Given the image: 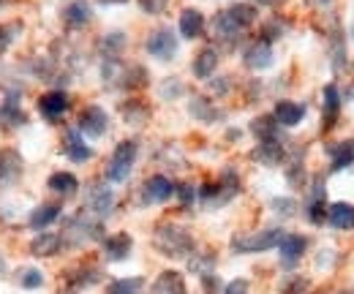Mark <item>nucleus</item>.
<instances>
[{
    "mask_svg": "<svg viewBox=\"0 0 354 294\" xmlns=\"http://www.w3.org/2000/svg\"><path fill=\"white\" fill-rule=\"evenodd\" d=\"M259 19V8L254 3H232L229 8H221L213 19H210V36L218 49H237L243 39L248 36V30L257 25Z\"/></svg>",
    "mask_w": 354,
    "mask_h": 294,
    "instance_id": "nucleus-1",
    "label": "nucleus"
},
{
    "mask_svg": "<svg viewBox=\"0 0 354 294\" xmlns=\"http://www.w3.org/2000/svg\"><path fill=\"white\" fill-rule=\"evenodd\" d=\"M101 82L109 90L118 93H139L150 82V71L142 63H129V60H104L101 63Z\"/></svg>",
    "mask_w": 354,
    "mask_h": 294,
    "instance_id": "nucleus-2",
    "label": "nucleus"
},
{
    "mask_svg": "<svg viewBox=\"0 0 354 294\" xmlns=\"http://www.w3.org/2000/svg\"><path fill=\"white\" fill-rule=\"evenodd\" d=\"M153 248L161 253V256H167V259H175V261L185 259L188 261L194 256V251H196V240H194V235L185 226L167 221V223H158L156 226V232H153Z\"/></svg>",
    "mask_w": 354,
    "mask_h": 294,
    "instance_id": "nucleus-3",
    "label": "nucleus"
},
{
    "mask_svg": "<svg viewBox=\"0 0 354 294\" xmlns=\"http://www.w3.org/2000/svg\"><path fill=\"white\" fill-rule=\"evenodd\" d=\"M240 191H243L240 174L232 167H226L218 172L216 180H205V183L199 185V199H196V202H199L205 210H221V208H226L234 196H240Z\"/></svg>",
    "mask_w": 354,
    "mask_h": 294,
    "instance_id": "nucleus-4",
    "label": "nucleus"
},
{
    "mask_svg": "<svg viewBox=\"0 0 354 294\" xmlns=\"http://www.w3.org/2000/svg\"><path fill=\"white\" fill-rule=\"evenodd\" d=\"M63 235V243L66 248H82L90 243H101L106 235H104V221L90 215L88 210H80L77 215H71L66 221V229H60Z\"/></svg>",
    "mask_w": 354,
    "mask_h": 294,
    "instance_id": "nucleus-5",
    "label": "nucleus"
},
{
    "mask_svg": "<svg viewBox=\"0 0 354 294\" xmlns=\"http://www.w3.org/2000/svg\"><path fill=\"white\" fill-rule=\"evenodd\" d=\"M139 139H120L109 158H106V167H104V180L109 185H123L129 177L133 174V167L139 161Z\"/></svg>",
    "mask_w": 354,
    "mask_h": 294,
    "instance_id": "nucleus-6",
    "label": "nucleus"
},
{
    "mask_svg": "<svg viewBox=\"0 0 354 294\" xmlns=\"http://www.w3.org/2000/svg\"><path fill=\"white\" fill-rule=\"evenodd\" d=\"M281 237H283L281 226H265V229H257V232H237V235H232L229 248H232V253H240V256L267 253L278 248Z\"/></svg>",
    "mask_w": 354,
    "mask_h": 294,
    "instance_id": "nucleus-7",
    "label": "nucleus"
},
{
    "mask_svg": "<svg viewBox=\"0 0 354 294\" xmlns=\"http://www.w3.org/2000/svg\"><path fill=\"white\" fill-rule=\"evenodd\" d=\"M145 52L158 60V63H172L180 52V36L177 30H172L169 25H161V28H153L145 39Z\"/></svg>",
    "mask_w": 354,
    "mask_h": 294,
    "instance_id": "nucleus-8",
    "label": "nucleus"
},
{
    "mask_svg": "<svg viewBox=\"0 0 354 294\" xmlns=\"http://www.w3.org/2000/svg\"><path fill=\"white\" fill-rule=\"evenodd\" d=\"M175 188H177V183L169 174L156 172V174H150V177L142 183V188H139V202H142L145 208L167 205L169 199H175Z\"/></svg>",
    "mask_w": 354,
    "mask_h": 294,
    "instance_id": "nucleus-9",
    "label": "nucleus"
},
{
    "mask_svg": "<svg viewBox=\"0 0 354 294\" xmlns=\"http://www.w3.org/2000/svg\"><path fill=\"white\" fill-rule=\"evenodd\" d=\"M118 208V196H115V188L106 183V180H98V183H90L85 188V208L90 215L106 221Z\"/></svg>",
    "mask_w": 354,
    "mask_h": 294,
    "instance_id": "nucleus-10",
    "label": "nucleus"
},
{
    "mask_svg": "<svg viewBox=\"0 0 354 294\" xmlns=\"http://www.w3.org/2000/svg\"><path fill=\"white\" fill-rule=\"evenodd\" d=\"M36 109H39V115L44 118L46 123H60L71 109V95L63 87H52V90L39 95Z\"/></svg>",
    "mask_w": 354,
    "mask_h": 294,
    "instance_id": "nucleus-11",
    "label": "nucleus"
},
{
    "mask_svg": "<svg viewBox=\"0 0 354 294\" xmlns=\"http://www.w3.org/2000/svg\"><path fill=\"white\" fill-rule=\"evenodd\" d=\"M77 128L85 139H101L109 131V112L101 104H88L77 115Z\"/></svg>",
    "mask_w": 354,
    "mask_h": 294,
    "instance_id": "nucleus-12",
    "label": "nucleus"
},
{
    "mask_svg": "<svg viewBox=\"0 0 354 294\" xmlns=\"http://www.w3.org/2000/svg\"><path fill=\"white\" fill-rule=\"evenodd\" d=\"M308 248H310V240L306 235H300V232H283V237L278 240V259L292 273L300 264V259L308 253Z\"/></svg>",
    "mask_w": 354,
    "mask_h": 294,
    "instance_id": "nucleus-13",
    "label": "nucleus"
},
{
    "mask_svg": "<svg viewBox=\"0 0 354 294\" xmlns=\"http://www.w3.org/2000/svg\"><path fill=\"white\" fill-rule=\"evenodd\" d=\"M60 150H63V156H66L71 164H77V167H82V164L93 161V156H95V150L90 147V142L80 134V128L77 126H71L63 131V145H60Z\"/></svg>",
    "mask_w": 354,
    "mask_h": 294,
    "instance_id": "nucleus-14",
    "label": "nucleus"
},
{
    "mask_svg": "<svg viewBox=\"0 0 354 294\" xmlns=\"http://www.w3.org/2000/svg\"><path fill=\"white\" fill-rule=\"evenodd\" d=\"M25 126H28V112L22 107V95H19V90H8L0 101V128L17 131Z\"/></svg>",
    "mask_w": 354,
    "mask_h": 294,
    "instance_id": "nucleus-15",
    "label": "nucleus"
},
{
    "mask_svg": "<svg viewBox=\"0 0 354 294\" xmlns=\"http://www.w3.org/2000/svg\"><path fill=\"white\" fill-rule=\"evenodd\" d=\"M251 158L262 167H283L289 161V145H286V136L281 139H265V142H257V147L251 150Z\"/></svg>",
    "mask_w": 354,
    "mask_h": 294,
    "instance_id": "nucleus-16",
    "label": "nucleus"
},
{
    "mask_svg": "<svg viewBox=\"0 0 354 294\" xmlns=\"http://www.w3.org/2000/svg\"><path fill=\"white\" fill-rule=\"evenodd\" d=\"M207 33V17L196 6H185L177 17V36L183 42H196Z\"/></svg>",
    "mask_w": 354,
    "mask_h": 294,
    "instance_id": "nucleus-17",
    "label": "nucleus"
},
{
    "mask_svg": "<svg viewBox=\"0 0 354 294\" xmlns=\"http://www.w3.org/2000/svg\"><path fill=\"white\" fill-rule=\"evenodd\" d=\"M221 66V49L216 44H205L196 55H194V63H191V74L199 80V82H210L216 77Z\"/></svg>",
    "mask_w": 354,
    "mask_h": 294,
    "instance_id": "nucleus-18",
    "label": "nucleus"
},
{
    "mask_svg": "<svg viewBox=\"0 0 354 294\" xmlns=\"http://www.w3.org/2000/svg\"><path fill=\"white\" fill-rule=\"evenodd\" d=\"M188 115L202 126H216L226 118L223 107H218L216 98H210V95H191L188 98Z\"/></svg>",
    "mask_w": 354,
    "mask_h": 294,
    "instance_id": "nucleus-19",
    "label": "nucleus"
},
{
    "mask_svg": "<svg viewBox=\"0 0 354 294\" xmlns=\"http://www.w3.org/2000/svg\"><path fill=\"white\" fill-rule=\"evenodd\" d=\"M25 174V158L17 147H0V188H14Z\"/></svg>",
    "mask_w": 354,
    "mask_h": 294,
    "instance_id": "nucleus-20",
    "label": "nucleus"
},
{
    "mask_svg": "<svg viewBox=\"0 0 354 294\" xmlns=\"http://www.w3.org/2000/svg\"><path fill=\"white\" fill-rule=\"evenodd\" d=\"M60 218H63V205L60 202H39L33 210L28 212V229L33 235H39V232L52 229Z\"/></svg>",
    "mask_w": 354,
    "mask_h": 294,
    "instance_id": "nucleus-21",
    "label": "nucleus"
},
{
    "mask_svg": "<svg viewBox=\"0 0 354 294\" xmlns=\"http://www.w3.org/2000/svg\"><path fill=\"white\" fill-rule=\"evenodd\" d=\"M306 115H308V107L300 104V101H292V98H281V101H275V107H272V120L281 128L303 126Z\"/></svg>",
    "mask_w": 354,
    "mask_h": 294,
    "instance_id": "nucleus-22",
    "label": "nucleus"
},
{
    "mask_svg": "<svg viewBox=\"0 0 354 294\" xmlns=\"http://www.w3.org/2000/svg\"><path fill=\"white\" fill-rule=\"evenodd\" d=\"M341 109H344V98H341V87L335 82L324 84L322 90V128L324 131H333L338 126V118H341Z\"/></svg>",
    "mask_w": 354,
    "mask_h": 294,
    "instance_id": "nucleus-23",
    "label": "nucleus"
},
{
    "mask_svg": "<svg viewBox=\"0 0 354 294\" xmlns=\"http://www.w3.org/2000/svg\"><path fill=\"white\" fill-rule=\"evenodd\" d=\"M272 63H275L272 44L262 42V39H254L251 44H245V49H243V66L248 71H267Z\"/></svg>",
    "mask_w": 354,
    "mask_h": 294,
    "instance_id": "nucleus-24",
    "label": "nucleus"
},
{
    "mask_svg": "<svg viewBox=\"0 0 354 294\" xmlns=\"http://www.w3.org/2000/svg\"><path fill=\"white\" fill-rule=\"evenodd\" d=\"M118 112H120L123 123H126V126H133V128L150 123V118H153L150 104H147L145 98H139V95H129V98H123V101L118 104Z\"/></svg>",
    "mask_w": 354,
    "mask_h": 294,
    "instance_id": "nucleus-25",
    "label": "nucleus"
},
{
    "mask_svg": "<svg viewBox=\"0 0 354 294\" xmlns=\"http://www.w3.org/2000/svg\"><path fill=\"white\" fill-rule=\"evenodd\" d=\"M327 210H330V205H327V188H324V180H313L310 183V199L308 205H306V218H308V223L313 226H322V223H327Z\"/></svg>",
    "mask_w": 354,
    "mask_h": 294,
    "instance_id": "nucleus-26",
    "label": "nucleus"
},
{
    "mask_svg": "<svg viewBox=\"0 0 354 294\" xmlns=\"http://www.w3.org/2000/svg\"><path fill=\"white\" fill-rule=\"evenodd\" d=\"M60 251H66L63 235L60 232H52V229L33 235V240L28 243V253L30 256H39V259H52V256H57Z\"/></svg>",
    "mask_w": 354,
    "mask_h": 294,
    "instance_id": "nucleus-27",
    "label": "nucleus"
},
{
    "mask_svg": "<svg viewBox=\"0 0 354 294\" xmlns=\"http://www.w3.org/2000/svg\"><path fill=\"white\" fill-rule=\"evenodd\" d=\"M60 19L68 30H82L93 22V6L90 0H68L60 11Z\"/></svg>",
    "mask_w": 354,
    "mask_h": 294,
    "instance_id": "nucleus-28",
    "label": "nucleus"
},
{
    "mask_svg": "<svg viewBox=\"0 0 354 294\" xmlns=\"http://www.w3.org/2000/svg\"><path fill=\"white\" fill-rule=\"evenodd\" d=\"M104 281V270L95 267V264H82L77 270H68L66 275V284H68V292H88L93 286H98Z\"/></svg>",
    "mask_w": 354,
    "mask_h": 294,
    "instance_id": "nucleus-29",
    "label": "nucleus"
},
{
    "mask_svg": "<svg viewBox=\"0 0 354 294\" xmlns=\"http://www.w3.org/2000/svg\"><path fill=\"white\" fill-rule=\"evenodd\" d=\"M133 251V237L129 232H115L101 240V253L106 261H126Z\"/></svg>",
    "mask_w": 354,
    "mask_h": 294,
    "instance_id": "nucleus-30",
    "label": "nucleus"
},
{
    "mask_svg": "<svg viewBox=\"0 0 354 294\" xmlns=\"http://www.w3.org/2000/svg\"><path fill=\"white\" fill-rule=\"evenodd\" d=\"M46 188H49V194H55L57 199H71V196L80 194L82 183H80V177H77L74 172L60 169V172H52V174L46 177Z\"/></svg>",
    "mask_w": 354,
    "mask_h": 294,
    "instance_id": "nucleus-31",
    "label": "nucleus"
},
{
    "mask_svg": "<svg viewBox=\"0 0 354 294\" xmlns=\"http://www.w3.org/2000/svg\"><path fill=\"white\" fill-rule=\"evenodd\" d=\"M150 294H188L185 275L180 270H161L150 284Z\"/></svg>",
    "mask_w": 354,
    "mask_h": 294,
    "instance_id": "nucleus-32",
    "label": "nucleus"
},
{
    "mask_svg": "<svg viewBox=\"0 0 354 294\" xmlns=\"http://www.w3.org/2000/svg\"><path fill=\"white\" fill-rule=\"evenodd\" d=\"M126 46H129L126 30H109V33H104L98 39V57H101V63L104 60H120L123 52H126Z\"/></svg>",
    "mask_w": 354,
    "mask_h": 294,
    "instance_id": "nucleus-33",
    "label": "nucleus"
},
{
    "mask_svg": "<svg viewBox=\"0 0 354 294\" xmlns=\"http://www.w3.org/2000/svg\"><path fill=\"white\" fill-rule=\"evenodd\" d=\"M327 223L335 232H354V205L352 202H333L327 210Z\"/></svg>",
    "mask_w": 354,
    "mask_h": 294,
    "instance_id": "nucleus-34",
    "label": "nucleus"
},
{
    "mask_svg": "<svg viewBox=\"0 0 354 294\" xmlns=\"http://www.w3.org/2000/svg\"><path fill=\"white\" fill-rule=\"evenodd\" d=\"M330 172H344L354 167V139H344L338 145H330Z\"/></svg>",
    "mask_w": 354,
    "mask_h": 294,
    "instance_id": "nucleus-35",
    "label": "nucleus"
},
{
    "mask_svg": "<svg viewBox=\"0 0 354 294\" xmlns=\"http://www.w3.org/2000/svg\"><path fill=\"white\" fill-rule=\"evenodd\" d=\"M248 131L254 134V139H257V142H265V139H281V136H283V128L272 120V115H259V118H254V120H251V126H248Z\"/></svg>",
    "mask_w": 354,
    "mask_h": 294,
    "instance_id": "nucleus-36",
    "label": "nucleus"
},
{
    "mask_svg": "<svg viewBox=\"0 0 354 294\" xmlns=\"http://www.w3.org/2000/svg\"><path fill=\"white\" fill-rule=\"evenodd\" d=\"M44 284L46 278L39 267H19L17 270V286L22 292H39V289H44Z\"/></svg>",
    "mask_w": 354,
    "mask_h": 294,
    "instance_id": "nucleus-37",
    "label": "nucleus"
},
{
    "mask_svg": "<svg viewBox=\"0 0 354 294\" xmlns=\"http://www.w3.org/2000/svg\"><path fill=\"white\" fill-rule=\"evenodd\" d=\"M145 286H147V281L142 275H126V278L109 281L106 294H145Z\"/></svg>",
    "mask_w": 354,
    "mask_h": 294,
    "instance_id": "nucleus-38",
    "label": "nucleus"
},
{
    "mask_svg": "<svg viewBox=\"0 0 354 294\" xmlns=\"http://www.w3.org/2000/svg\"><path fill=\"white\" fill-rule=\"evenodd\" d=\"M188 273L205 278L210 273H216V253L213 251H194V256L188 259Z\"/></svg>",
    "mask_w": 354,
    "mask_h": 294,
    "instance_id": "nucleus-39",
    "label": "nucleus"
},
{
    "mask_svg": "<svg viewBox=\"0 0 354 294\" xmlns=\"http://www.w3.org/2000/svg\"><path fill=\"white\" fill-rule=\"evenodd\" d=\"M175 199L180 202V208L183 210H191L194 205H196V199H199V185H194V183H177L175 188Z\"/></svg>",
    "mask_w": 354,
    "mask_h": 294,
    "instance_id": "nucleus-40",
    "label": "nucleus"
},
{
    "mask_svg": "<svg viewBox=\"0 0 354 294\" xmlns=\"http://www.w3.org/2000/svg\"><path fill=\"white\" fill-rule=\"evenodd\" d=\"M283 30H286V25H283L278 17H272L270 22L262 25V33H259L257 39H262V42H267V44H275L278 39H283Z\"/></svg>",
    "mask_w": 354,
    "mask_h": 294,
    "instance_id": "nucleus-41",
    "label": "nucleus"
},
{
    "mask_svg": "<svg viewBox=\"0 0 354 294\" xmlns=\"http://www.w3.org/2000/svg\"><path fill=\"white\" fill-rule=\"evenodd\" d=\"M270 208H272L275 215H281V218H295L297 215V199H292V196H275L270 202Z\"/></svg>",
    "mask_w": 354,
    "mask_h": 294,
    "instance_id": "nucleus-42",
    "label": "nucleus"
},
{
    "mask_svg": "<svg viewBox=\"0 0 354 294\" xmlns=\"http://www.w3.org/2000/svg\"><path fill=\"white\" fill-rule=\"evenodd\" d=\"M310 284L308 278H300V275H289L281 286V294H308Z\"/></svg>",
    "mask_w": 354,
    "mask_h": 294,
    "instance_id": "nucleus-43",
    "label": "nucleus"
},
{
    "mask_svg": "<svg viewBox=\"0 0 354 294\" xmlns=\"http://www.w3.org/2000/svg\"><path fill=\"white\" fill-rule=\"evenodd\" d=\"M136 3H139V8L147 17H161V14H167V8H169L172 0H136Z\"/></svg>",
    "mask_w": 354,
    "mask_h": 294,
    "instance_id": "nucleus-44",
    "label": "nucleus"
},
{
    "mask_svg": "<svg viewBox=\"0 0 354 294\" xmlns=\"http://www.w3.org/2000/svg\"><path fill=\"white\" fill-rule=\"evenodd\" d=\"M183 93H185V84L180 82V80H175V77L161 84V95H164L167 101H175V98H180Z\"/></svg>",
    "mask_w": 354,
    "mask_h": 294,
    "instance_id": "nucleus-45",
    "label": "nucleus"
},
{
    "mask_svg": "<svg viewBox=\"0 0 354 294\" xmlns=\"http://www.w3.org/2000/svg\"><path fill=\"white\" fill-rule=\"evenodd\" d=\"M207 84H210V90H213V98H223V95L232 90V77H229V74H221V77H213Z\"/></svg>",
    "mask_w": 354,
    "mask_h": 294,
    "instance_id": "nucleus-46",
    "label": "nucleus"
},
{
    "mask_svg": "<svg viewBox=\"0 0 354 294\" xmlns=\"http://www.w3.org/2000/svg\"><path fill=\"white\" fill-rule=\"evenodd\" d=\"M248 292H251V286H248L245 278H234V281L223 284V289H221V294H248Z\"/></svg>",
    "mask_w": 354,
    "mask_h": 294,
    "instance_id": "nucleus-47",
    "label": "nucleus"
},
{
    "mask_svg": "<svg viewBox=\"0 0 354 294\" xmlns=\"http://www.w3.org/2000/svg\"><path fill=\"white\" fill-rule=\"evenodd\" d=\"M11 42H14V33H11V25H0V55L11 46Z\"/></svg>",
    "mask_w": 354,
    "mask_h": 294,
    "instance_id": "nucleus-48",
    "label": "nucleus"
},
{
    "mask_svg": "<svg viewBox=\"0 0 354 294\" xmlns=\"http://www.w3.org/2000/svg\"><path fill=\"white\" fill-rule=\"evenodd\" d=\"M251 3H254L257 8H259V6H265V8H275V6H281L283 0H251Z\"/></svg>",
    "mask_w": 354,
    "mask_h": 294,
    "instance_id": "nucleus-49",
    "label": "nucleus"
},
{
    "mask_svg": "<svg viewBox=\"0 0 354 294\" xmlns=\"http://www.w3.org/2000/svg\"><path fill=\"white\" fill-rule=\"evenodd\" d=\"M6 273H8V261H6V256L0 253V278H6Z\"/></svg>",
    "mask_w": 354,
    "mask_h": 294,
    "instance_id": "nucleus-50",
    "label": "nucleus"
},
{
    "mask_svg": "<svg viewBox=\"0 0 354 294\" xmlns=\"http://www.w3.org/2000/svg\"><path fill=\"white\" fill-rule=\"evenodd\" d=\"M316 3H319V6H330L333 0H316Z\"/></svg>",
    "mask_w": 354,
    "mask_h": 294,
    "instance_id": "nucleus-51",
    "label": "nucleus"
},
{
    "mask_svg": "<svg viewBox=\"0 0 354 294\" xmlns=\"http://www.w3.org/2000/svg\"><path fill=\"white\" fill-rule=\"evenodd\" d=\"M101 3H129V0H101Z\"/></svg>",
    "mask_w": 354,
    "mask_h": 294,
    "instance_id": "nucleus-52",
    "label": "nucleus"
},
{
    "mask_svg": "<svg viewBox=\"0 0 354 294\" xmlns=\"http://www.w3.org/2000/svg\"><path fill=\"white\" fill-rule=\"evenodd\" d=\"M327 294H349V292H327Z\"/></svg>",
    "mask_w": 354,
    "mask_h": 294,
    "instance_id": "nucleus-53",
    "label": "nucleus"
},
{
    "mask_svg": "<svg viewBox=\"0 0 354 294\" xmlns=\"http://www.w3.org/2000/svg\"><path fill=\"white\" fill-rule=\"evenodd\" d=\"M352 98H354V87H352Z\"/></svg>",
    "mask_w": 354,
    "mask_h": 294,
    "instance_id": "nucleus-54",
    "label": "nucleus"
},
{
    "mask_svg": "<svg viewBox=\"0 0 354 294\" xmlns=\"http://www.w3.org/2000/svg\"><path fill=\"white\" fill-rule=\"evenodd\" d=\"M66 294H77V292H66Z\"/></svg>",
    "mask_w": 354,
    "mask_h": 294,
    "instance_id": "nucleus-55",
    "label": "nucleus"
}]
</instances>
